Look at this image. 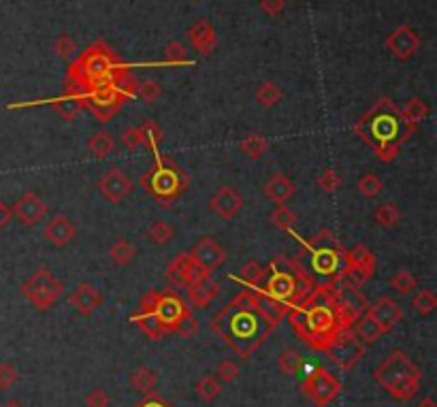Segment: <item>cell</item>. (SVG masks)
Listing matches in <instances>:
<instances>
[{"mask_svg": "<svg viewBox=\"0 0 437 407\" xmlns=\"http://www.w3.org/2000/svg\"><path fill=\"white\" fill-rule=\"evenodd\" d=\"M388 286H391V290H395V294L408 296V294H412V292L418 288V281H416V277H414V273L412 271L399 269V271H395L391 275Z\"/></svg>", "mask_w": 437, "mask_h": 407, "instance_id": "cell-36", "label": "cell"}, {"mask_svg": "<svg viewBox=\"0 0 437 407\" xmlns=\"http://www.w3.org/2000/svg\"><path fill=\"white\" fill-rule=\"evenodd\" d=\"M131 386H133L137 393H141L144 397L158 395V393H156L158 378H156V373H154L149 367H137V369L131 373Z\"/></svg>", "mask_w": 437, "mask_h": 407, "instance_id": "cell-31", "label": "cell"}, {"mask_svg": "<svg viewBox=\"0 0 437 407\" xmlns=\"http://www.w3.org/2000/svg\"><path fill=\"white\" fill-rule=\"evenodd\" d=\"M367 145L373 147L376 156L382 162H393L399 156L401 141H408L410 135L401 122V114L386 99L380 101L354 129Z\"/></svg>", "mask_w": 437, "mask_h": 407, "instance_id": "cell-3", "label": "cell"}, {"mask_svg": "<svg viewBox=\"0 0 437 407\" xmlns=\"http://www.w3.org/2000/svg\"><path fill=\"white\" fill-rule=\"evenodd\" d=\"M77 235V228L75 224L66 218V216H54L47 224H45V231H43V237L56 246V248H64L69 246Z\"/></svg>", "mask_w": 437, "mask_h": 407, "instance_id": "cell-22", "label": "cell"}, {"mask_svg": "<svg viewBox=\"0 0 437 407\" xmlns=\"http://www.w3.org/2000/svg\"><path fill=\"white\" fill-rule=\"evenodd\" d=\"M141 303L158 318L166 335L177 333L179 324L192 313L188 303L175 290H147Z\"/></svg>", "mask_w": 437, "mask_h": 407, "instance_id": "cell-8", "label": "cell"}, {"mask_svg": "<svg viewBox=\"0 0 437 407\" xmlns=\"http://www.w3.org/2000/svg\"><path fill=\"white\" fill-rule=\"evenodd\" d=\"M116 149V139L109 131H96L94 135L88 139V151L96 158V160H105L114 154Z\"/></svg>", "mask_w": 437, "mask_h": 407, "instance_id": "cell-29", "label": "cell"}, {"mask_svg": "<svg viewBox=\"0 0 437 407\" xmlns=\"http://www.w3.org/2000/svg\"><path fill=\"white\" fill-rule=\"evenodd\" d=\"M265 275H267V269L258 263V261H250L241 267L239 271V281L248 288H261L263 281H265Z\"/></svg>", "mask_w": 437, "mask_h": 407, "instance_id": "cell-37", "label": "cell"}, {"mask_svg": "<svg viewBox=\"0 0 437 407\" xmlns=\"http://www.w3.org/2000/svg\"><path fill=\"white\" fill-rule=\"evenodd\" d=\"M69 303H71V307L75 309V313L88 318V316L96 313V311L103 307L105 298H103V294H101V290H99L96 286H92L90 281H81V283H77L75 290L71 292Z\"/></svg>", "mask_w": 437, "mask_h": 407, "instance_id": "cell-20", "label": "cell"}, {"mask_svg": "<svg viewBox=\"0 0 437 407\" xmlns=\"http://www.w3.org/2000/svg\"><path fill=\"white\" fill-rule=\"evenodd\" d=\"M120 139H122V143H124L126 149H139V147H144V135H141V129H139V126H126V129L122 131Z\"/></svg>", "mask_w": 437, "mask_h": 407, "instance_id": "cell-48", "label": "cell"}, {"mask_svg": "<svg viewBox=\"0 0 437 407\" xmlns=\"http://www.w3.org/2000/svg\"><path fill=\"white\" fill-rule=\"evenodd\" d=\"M216 378H218L220 382H226V384L235 382V380L239 378V365H237L235 361H231V358H224V361H220Z\"/></svg>", "mask_w": 437, "mask_h": 407, "instance_id": "cell-46", "label": "cell"}, {"mask_svg": "<svg viewBox=\"0 0 437 407\" xmlns=\"http://www.w3.org/2000/svg\"><path fill=\"white\" fill-rule=\"evenodd\" d=\"M139 129H141V135H144V145L149 147L154 154H160V143H162V136H164L160 126L154 120H146Z\"/></svg>", "mask_w": 437, "mask_h": 407, "instance_id": "cell-44", "label": "cell"}, {"mask_svg": "<svg viewBox=\"0 0 437 407\" xmlns=\"http://www.w3.org/2000/svg\"><path fill=\"white\" fill-rule=\"evenodd\" d=\"M301 391L316 407H326L339 397L341 382L328 369L318 367L309 376H305V380L301 384Z\"/></svg>", "mask_w": 437, "mask_h": 407, "instance_id": "cell-11", "label": "cell"}, {"mask_svg": "<svg viewBox=\"0 0 437 407\" xmlns=\"http://www.w3.org/2000/svg\"><path fill=\"white\" fill-rule=\"evenodd\" d=\"M343 261H346V277L350 279L352 286H358V283H365L367 279H371L376 275V269H378V258L376 254L358 243L354 246L350 252H343Z\"/></svg>", "mask_w": 437, "mask_h": 407, "instance_id": "cell-12", "label": "cell"}, {"mask_svg": "<svg viewBox=\"0 0 437 407\" xmlns=\"http://www.w3.org/2000/svg\"><path fill=\"white\" fill-rule=\"evenodd\" d=\"M243 205H246V201H243L241 192L233 186H220L209 199V209L222 220L237 218L241 213Z\"/></svg>", "mask_w": 437, "mask_h": 407, "instance_id": "cell-16", "label": "cell"}, {"mask_svg": "<svg viewBox=\"0 0 437 407\" xmlns=\"http://www.w3.org/2000/svg\"><path fill=\"white\" fill-rule=\"evenodd\" d=\"M147 239L154 243V246H166L175 239V226L171 222H164V220H156L149 231H147Z\"/></svg>", "mask_w": 437, "mask_h": 407, "instance_id": "cell-39", "label": "cell"}, {"mask_svg": "<svg viewBox=\"0 0 437 407\" xmlns=\"http://www.w3.org/2000/svg\"><path fill=\"white\" fill-rule=\"evenodd\" d=\"M166 58H169V62H173V64L184 62V60H186V47H184L181 43H171V45L166 47Z\"/></svg>", "mask_w": 437, "mask_h": 407, "instance_id": "cell-51", "label": "cell"}, {"mask_svg": "<svg viewBox=\"0 0 437 407\" xmlns=\"http://www.w3.org/2000/svg\"><path fill=\"white\" fill-rule=\"evenodd\" d=\"M199 331V322H196V318L190 313L181 324H179V328H177V333L181 335V337H192L194 333Z\"/></svg>", "mask_w": 437, "mask_h": 407, "instance_id": "cell-53", "label": "cell"}, {"mask_svg": "<svg viewBox=\"0 0 437 407\" xmlns=\"http://www.w3.org/2000/svg\"><path fill=\"white\" fill-rule=\"evenodd\" d=\"M412 307H414V311H416L421 318L431 316L437 309L436 292H433L431 288H421V290L416 292V296L412 298Z\"/></svg>", "mask_w": 437, "mask_h": 407, "instance_id": "cell-38", "label": "cell"}, {"mask_svg": "<svg viewBox=\"0 0 437 407\" xmlns=\"http://www.w3.org/2000/svg\"><path fill=\"white\" fill-rule=\"evenodd\" d=\"M350 331H352V335H354L363 346H371V343H376V341L384 335L382 328H380V326L373 322V318L367 316V313L358 316V318L352 322Z\"/></svg>", "mask_w": 437, "mask_h": 407, "instance_id": "cell-27", "label": "cell"}, {"mask_svg": "<svg viewBox=\"0 0 437 407\" xmlns=\"http://www.w3.org/2000/svg\"><path fill=\"white\" fill-rule=\"evenodd\" d=\"M267 283L261 286L269 296H273L276 301L284 303L288 309L292 305H296L298 301H303L311 290H313V281L307 273L303 271V267L291 261V258H276L265 275Z\"/></svg>", "mask_w": 437, "mask_h": 407, "instance_id": "cell-6", "label": "cell"}, {"mask_svg": "<svg viewBox=\"0 0 437 407\" xmlns=\"http://www.w3.org/2000/svg\"><path fill=\"white\" fill-rule=\"evenodd\" d=\"M13 216L24 224V226H34L39 224L41 220H45L47 216V205L45 201L39 196V192L30 190V192H24L15 203H13Z\"/></svg>", "mask_w": 437, "mask_h": 407, "instance_id": "cell-18", "label": "cell"}, {"mask_svg": "<svg viewBox=\"0 0 437 407\" xmlns=\"http://www.w3.org/2000/svg\"><path fill=\"white\" fill-rule=\"evenodd\" d=\"M190 179L186 175V171L173 162L166 156L156 154V162L151 169H147L141 175V188L147 194H151L156 201H160L162 205H169L173 201H177L186 188H188Z\"/></svg>", "mask_w": 437, "mask_h": 407, "instance_id": "cell-7", "label": "cell"}, {"mask_svg": "<svg viewBox=\"0 0 437 407\" xmlns=\"http://www.w3.org/2000/svg\"><path fill=\"white\" fill-rule=\"evenodd\" d=\"M2 407H24L17 399H11V401H6V403H2Z\"/></svg>", "mask_w": 437, "mask_h": 407, "instance_id": "cell-58", "label": "cell"}, {"mask_svg": "<svg viewBox=\"0 0 437 407\" xmlns=\"http://www.w3.org/2000/svg\"><path fill=\"white\" fill-rule=\"evenodd\" d=\"M282 90L276 86V84H271V81H265V84H261L258 86V90H256V103L261 105V107H265V109H269V107H276L280 101H282Z\"/></svg>", "mask_w": 437, "mask_h": 407, "instance_id": "cell-42", "label": "cell"}, {"mask_svg": "<svg viewBox=\"0 0 437 407\" xmlns=\"http://www.w3.org/2000/svg\"><path fill=\"white\" fill-rule=\"evenodd\" d=\"M133 322L139 326V331H141L144 335H147L151 341H160V339L166 337V333H164V328L160 326L158 318L149 311V307H146L144 303H139L137 311L133 313Z\"/></svg>", "mask_w": 437, "mask_h": 407, "instance_id": "cell-25", "label": "cell"}, {"mask_svg": "<svg viewBox=\"0 0 437 407\" xmlns=\"http://www.w3.org/2000/svg\"><path fill=\"white\" fill-rule=\"evenodd\" d=\"M373 380L393 401L403 403L414 399L416 393L421 391L423 371L414 365V361L406 352L395 350L373 369Z\"/></svg>", "mask_w": 437, "mask_h": 407, "instance_id": "cell-5", "label": "cell"}, {"mask_svg": "<svg viewBox=\"0 0 437 407\" xmlns=\"http://www.w3.org/2000/svg\"><path fill=\"white\" fill-rule=\"evenodd\" d=\"M263 192H265V196H267L271 203H276V205H286L292 196H294L296 186H294V181H292L288 175L276 173V175H271V177L265 181Z\"/></svg>", "mask_w": 437, "mask_h": 407, "instance_id": "cell-24", "label": "cell"}, {"mask_svg": "<svg viewBox=\"0 0 437 407\" xmlns=\"http://www.w3.org/2000/svg\"><path fill=\"white\" fill-rule=\"evenodd\" d=\"M190 39H192V45L203 54V56H207V54H211V49L216 47V32H214V28L207 24V21H201V24H196L192 30H190Z\"/></svg>", "mask_w": 437, "mask_h": 407, "instance_id": "cell-30", "label": "cell"}, {"mask_svg": "<svg viewBox=\"0 0 437 407\" xmlns=\"http://www.w3.org/2000/svg\"><path fill=\"white\" fill-rule=\"evenodd\" d=\"M49 105L54 107V111L62 118V120H66V122H73L81 111H84V105H81V96L77 94V92H71V90H66V94L64 96H58V99H51L49 101Z\"/></svg>", "mask_w": 437, "mask_h": 407, "instance_id": "cell-26", "label": "cell"}, {"mask_svg": "<svg viewBox=\"0 0 437 407\" xmlns=\"http://www.w3.org/2000/svg\"><path fill=\"white\" fill-rule=\"evenodd\" d=\"M373 222L380 226V228H395L399 222H401V209L397 207V203H393V201H386V203H382V205H378L376 207V211H373Z\"/></svg>", "mask_w": 437, "mask_h": 407, "instance_id": "cell-32", "label": "cell"}, {"mask_svg": "<svg viewBox=\"0 0 437 407\" xmlns=\"http://www.w3.org/2000/svg\"><path fill=\"white\" fill-rule=\"evenodd\" d=\"M86 406L88 407H109V397L103 388H92L86 395Z\"/></svg>", "mask_w": 437, "mask_h": 407, "instance_id": "cell-50", "label": "cell"}, {"mask_svg": "<svg viewBox=\"0 0 437 407\" xmlns=\"http://www.w3.org/2000/svg\"><path fill=\"white\" fill-rule=\"evenodd\" d=\"M269 141L265 139L263 135H256V133H250V135H246L241 141H239V149H241V154L246 156V158H250V160H258V158H263L267 151H269Z\"/></svg>", "mask_w": 437, "mask_h": 407, "instance_id": "cell-33", "label": "cell"}, {"mask_svg": "<svg viewBox=\"0 0 437 407\" xmlns=\"http://www.w3.org/2000/svg\"><path fill=\"white\" fill-rule=\"evenodd\" d=\"M19 382V371L11 363H0V391H11Z\"/></svg>", "mask_w": 437, "mask_h": 407, "instance_id": "cell-47", "label": "cell"}, {"mask_svg": "<svg viewBox=\"0 0 437 407\" xmlns=\"http://www.w3.org/2000/svg\"><path fill=\"white\" fill-rule=\"evenodd\" d=\"M341 184H343V179H341V175H339L335 169H324V171L316 177V186H318L322 192H326V194L337 192V190L341 188Z\"/></svg>", "mask_w": 437, "mask_h": 407, "instance_id": "cell-45", "label": "cell"}, {"mask_svg": "<svg viewBox=\"0 0 437 407\" xmlns=\"http://www.w3.org/2000/svg\"><path fill=\"white\" fill-rule=\"evenodd\" d=\"M427 116H429V105H427L423 99H410L408 105H406V109L401 111V122H403L408 135H414L416 126H418L421 122H425Z\"/></svg>", "mask_w": 437, "mask_h": 407, "instance_id": "cell-28", "label": "cell"}, {"mask_svg": "<svg viewBox=\"0 0 437 407\" xmlns=\"http://www.w3.org/2000/svg\"><path fill=\"white\" fill-rule=\"evenodd\" d=\"M96 188H99V192L103 194L105 201L118 205V203L126 201V199L133 194L135 184H133V179L126 175V171L114 166V169H109V171H105V173L101 175Z\"/></svg>", "mask_w": 437, "mask_h": 407, "instance_id": "cell-13", "label": "cell"}, {"mask_svg": "<svg viewBox=\"0 0 437 407\" xmlns=\"http://www.w3.org/2000/svg\"><path fill=\"white\" fill-rule=\"evenodd\" d=\"M367 316L373 318V322L382 328V333H391L401 320H403V309L399 307V303L391 296H380L376 298L369 309L365 311Z\"/></svg>", "mask_w": 437, "mask_h": 407, "instance_id": "cell-19", "label": "cell"}, {"mask_svg": "<svg viewBox=\"0 0 437 407\" xmlns=\"http://www.w3.org/2000/svg\"><path fill=\"white\" fill-rule=\"evenodd\" d=\"M122 66L118 64L114 51L99 43L92 45L69 71V90L77 92L79 96L86 92H92L96 88H103L118 79L122 75Z\"/></svg>", "mask_w": 437, "mask_h": 407, "instance_id": "cell-4", "label": "cell"}, {"mask_svg": "<svg viewBox=\"0 0 437 407\" xmlns=\"http://www.w3.org/2000/svg\"><path fill=\"white\" fill-rule=\"evenodd\" d=\"M269 220H271V224H273L278 231L288 233V231H292V226L296 224L298 218H296V211H294L292 207H288V205H278V207L271 211Z\"/></svg>", "mask_w": 437, "mask_h": 407, "instance_id": "cell-41", "label": "cell"}, {"mask_svg": "<svg viewBox=\"0 0 437 407\" xmlns=\"http://www.w3.org/2000/svg\"><path fill=\"white\" fill-rule=\"evenodd\" d=\"M56 51H58L60 58H69V56H73V51H75V43H73V39H71V36H60L58 43H56Z\"/></svg>", "mask_w": 437, "mask_h": 407, "instance_id": "cell-52", "label": "cell"}, {"mask_svg": "<svg viewBox=\"0 0 437 407\" xmlns=\"http://www.w3.org/2000/svg\"><path fill=\"white\" fill-rule=\"evenodd\" d=\"M135 407H173L169 401H164L162 397L154 395V397H146V401H141L139 406Z\"/></svg>", "mask_w": 437, "mask_h": 407, "instance_id": "cell-56", "label": "cell"}, {"mask_svg": "<svg viewBox=\"0 0 437 407\" xmlns=\"http://www.w3.org/2000/svg\"><path fill=\"white\" fill-rule=\"evenodd\" d=\"M135 96L144 99L147 105H151L160 96V86L156 81H144L141 86H137V94Z\"/></svg>", "mask_w": 437, "mask_h": 407, "instance_id": "cell-49", "label": "cell"}, {"mask_svg": "<svg viewBox=\"0 0 437 407\" xmlns=\"http://www.w3.org/2000/svg\"><path fill=\"white\" fill-rule=\"evenodd\" d=\"M416 407H437V403L433 401V399H431V397H427V399H423V401H421V403H418Z\"/></svg>", "mask_w": 437, "mask_h": 407, "instance_id": "cell-57", "label": "cell"}, {"mask_svg": "<svg viewBox=\"0 0 437 407\" xmlns=\"http://www.w3.org/2000/svg\"><path fill=\"white\" fill-rule=\"evenodd\" d=\"M211 331L239 356H248L271 335L273 328L256 311L252 290H243L211 320Z\"/></svg>", "mask_w": 437, "mask_h": 407, "instance_id": "cell-2", "label": "cell"}, {"mask_svg": "<svg viewBox=\"0 0 437 407\" xmlns=\"http://www.w3.org/2000/svg\"><path fill=\"white\" fill-rule=\"evenodd\" d=\"M356 190L361 192V196H365L367 201H371V199H378V196L384 192V181H382L376 173H365V175L358 179Z\"/></svg>", "mask_w": 437, "mask_h": 407, "instance_id": "cell-40", "label": "cell"}, {"mask_svg": "<svg viewBox=\"0 0 437 407\" xmlns=\"http://www.w3.org/2000/svg\"><path fill=\"white\" fill-rule=\"evenodd\" d=\"M328 358L343 371H350L352 367H356L365 354V346L352 335V331H348L346 335H341L337 339V343L326 352Z\"/></svg>", "mask_w": 437, "mask_h": 407, "instance_id": "cell-14", "label": "cell"}, {"mask_svg": "<svg viewBox=\"0 0 437 407\" xmlns=\"http://www.w3.org/2000/svg\"><path fill=\"white\" fill-rule=\"evenodd\" d=\"M186 292H188V305L190 307H196V309H205V307H209V303L218 296V292H220V283L211 277V275H203V277H199L196 281H192L188 288H186Z\"/></svg>", "mask_w": 437, "mask_h": 407, "instance_id": "cell-21", "label": "cell"}, {"mask_svg": "<svg viewBox=\"0 0 437 407\" xmlns=\"http://www.w3.org/2000/svg\"><path fill=\"white\" fill-rule=\"evenodd\" d=\"M109 258L114 265L118 267H129L135 258H137V248L126 239V237H120L111 248H109Z\"/></svg>", "mask_w": 437, "mask_h": 407, "instance_id": "cell-34", "label": "cell"}, {"mask_svg": "<svg viewBox=\"0 0 437 407\" xmlns=\"http://www.w3.org/2000/svg\"><path fill=\"white\" fill-rule=\"evenodd\" d=\"M386 45H388V49H391L399 60H408V58H412V56L416 54V49L421 47V39H418V34H416L414 30L401 26V28H397V30L391 34V39H388Z\"/></svg>", "mask_w": 437, "mask_h": 407, "instance_id": "cell-23", "label": "cell"}, {"mask_svg": "<svg viewBox=\"0 0 437 407\" xmlns=\"http://www.w3.org/2000/svg\"><path fill=\"white\" fill-rule=\"evenodd\" d=\"M192 258L196 261V265L211 275L214 271H218L224 263H226V250L214 239V237H203L199 243H194V248L190 250Z\"/></svg>", "mask_w": 437, "mask_h": 407, "instance_id": "cell-17", "label": "cell"}, {"mask_svg": "<svg viewBox=\"0 0 437 407\" xmlns=\"http://www.w3.org/2000/svg\"><path fill=\"white\" fill-rule=\"evenodd\" d=\"M278 367H280V371L286 373V376H296V373L303 371L305 363H303V356H301L296 350H292L291 348V350H284V352L280 354Z\"/></svg>", "mask_w": 437, "mask_h": 407, "instance_id": "cell-43", "label": "cell"}, {"mask_svg": "<svg viewBox=\"0 0 437 407\" xmlns=\"http://www.w3.org/2000/svg\"><path fill=\"white\" fill-rule=\"evenodd\" d=\"M164 273H166V279H169V283H171L173 288H188L192 281H196L199 277L207 275V273L196 265V261L192 258L190 252L177 254V256L166 265V271Z\"/></svg>", "mask_w": 437, "mask_h": 407, "instance_id": "cell-15", "label": "cell"}, {"mask_svg": "<svg viewBox=\"0 0 437 407\" xmlns=\"http://www.w3.org/2000/svg\"><path fill=\"white\" fill-rule=\"evenodd\" d=\"M194 391H196V397H199L201 401L214 403V401L220 397V393H222V382H220L216 376L207 373V376H203V378L196 382Z\"/></svg>", "mask_w": 437, "mask_h": 407, "instance_id": "cell-35", "label": "cell"}, {"mask_svg": "<svg viewBox=\"0 0 437 407\" xmlns=\"http://www.w3.org/2000/svg\"><path fill=\"white\" fill-rule=\"evenodd\" d=\"M294 333L316 352H328L341 335H346L352 322L358 318V309L346 303L333 283L313 286V290L288 309Z\"/></svg>", "mask_w": 437, "mask_h": 407, "instance_id": "cell-1", "label": "cell"}, {"mask_svg": "<svg viewBox=\"0 0 437 407\" xmlns=\"http://www.w3.org/2000/svg\"><path fill=\"white\" fill-rule=\"evenodd\" d=\"M261 6H263V11H265L267 15L276 17V15H280V13L284 11L286 2H284V0H263Z\"/></svg>", "mask_w": 437, "mask_h": 407, "instance_id": "cell-54", "label": "cell"}, {"mask_svg": "<svg viewBox=\"0 0 437 407\" xmlns=\"http://www.w3.org/2000/svg\"><path fill=\"white\" fill-rule=\"evenodd\" d=\"M62 281L56 279V275L49 269H36L24 283H21V294L39 309L47 311L54 307V303L62 296Z\"/></svg>", "mask_w": 437, "mask_h": 407, "instance_id": "cell-10", "label": "cell"}, {"mask_svg": "<svg viewBox=\"0 0 437 407\" xmlns=\"http://www.w3.org/2000/svg\"><path fill=\"white\" fill-rule=\"evenodd\" d=\"M292 235V233H291ZM311 256V267L318 275H335L343 261V250L331 231H322L311 241H301Z\"/></svg>", "mask_w": 437, "mask_h": 407, "instance_id": "cell-9", "label": "cell"}, {"mask_svg": "<svg viewBox=\"0 0 437 407\" xmlns=\"http://www.w3.org/2000/svg\"><path fill=\"white\" fill-rule=\"evenodd\" d=\"M11 220H13V209H11V205H6V203L0 199V233L11 224Z\"/></svg>", "mask_w": 437, "mask_h": 407, "instance_id": "cell-55", "label": "cell"}]
</instances>
